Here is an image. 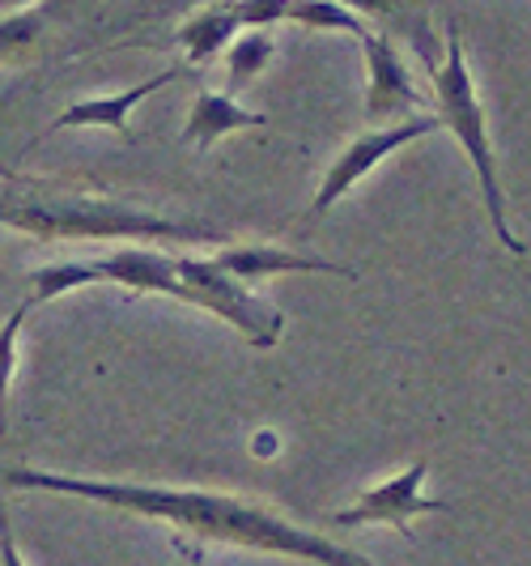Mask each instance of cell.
I'll return each mask as SVG.
<instances>
[{
    "label": "cell",
    "instance_id": "obj_12",
    "mask_svg": "<svg viewBox=\"0 0 531 566\" xmlns=\"http://www.w3.org/2000/svg\"><path fill=\"white\" fill-rule=\"evenodd\" d=\"M243 34L238 22V4H204L197 9L183 27H179V48L188 56V69H200L213 56L230 52V43Z\"/></svg>",
    "mask_w": 531,
    "mask_h": 566
},
{
    "label": "cell",
    "instance_id": "obj_6",
    "mask_svg": "<svg viewBox=\"0 0 531 566\" xmlns=\"http://www.w3.org/2000/svg\"><path fill=\"white\" fill-rule=\"evenodd\" d=\"M425 473H429V460H413L400 478H392V482H383V485H374V490H365V494H358V503H353V507L336 511L332 524L336 528L387 524V528H395L400 537H413V533H408L413 515H425V511H447L443 499H425V494H421Z\"/></svg>",
    "mask_w": 531,
    "mask_h": 566
},
{
    "label": "cell",
    "instance_id": "obj_11",
    "mask_svg": "<svg viewBox=\"0 0 531 566\" xmlns=\"http://www.w3.org/2000/svg\"><path fill=\"white\" fill-rule=\"evenodd\" d=\"M268 115L264 112H247L230 90H200L192 98V112H188V124H183V145L192 149H209L213 142H222L238 128H264Z\"/></svg>",
    "mask_w": 531,
    "mask_h": 566
},
{
    "label": "cell",
    "instance_id": "obj_13",
    "mask_svg": "<svg viewBox=\"0 0 531 566\" xmlns=\"http://www.w3.org/2000/svg\"><path fill=\"white\" fill-rule=\"evenodd\" d=\"M273 52H277V43H273L268 30H243L225 52V85H230V94H238L247 82H255L268 69Z\"/></svg>",
    "mask_w": 531,
    "mask_h": 566
},
{
    "label": "cell",
    "instance_id": "obj_9",
    "mask_svg": "<svg viewBox=\"0 0 531 566\" xmlns=\"http://www.w3.org/2000/svg\"><path fill=\"white\" fill-rule=\"evenodd\" d=\"M94 264H98L103 282L128 285V290H140V294H167V298H179V303L197 307V290L179 282V273H174V255L124 248V252L103 255V260H94Z\"/></svg>",
    "mask_w": 531,
    "mask_h": 566
},
{
    "label": "cell",
    "instance_id": "obj_17",
    "mask_svg": "<svg viewBox=\"0 0 531 566\" xmlns=\"http://www.w3.org/2000/svg\"><path fill=\"white\" fill-rule=\"evenodd\" d=\"M34 303H18L9 319L0 324V430H4V418H9V379H13V370H18V337H22V324H26V315Z\"/></svg>",
    "mask_w": 531,
    "mask_h": 566
},
{
    "label": "cell",
    "instance_id": "obj_2",
    "mask_svg": "<svg viewBox=\"0 0 531 566\" xmlns=\"http://www.w3.org/2000/svg\"><path fill=\"white\" fill-rule=\"evenodd\" d=\"M0 227L26 230L34 239H183L213 243L222 230L204 222H174L119 200H0Z\"/></svg>",
    "mask_w": 531,
    "mask_h": 566
},
{
    "label": "cell",
    "instance_id": "obj_8",
    "mask_svg": "<svg viewBox=\"0 0 531 566\" xmlns=\"http://www.w3.org/2000/svg\"><path fill=\"white\" fill-rule=\"evenodd\" d=\"M179 77H197V69H167V73H158V77H149V82L140 85H128V90H119V94H103V98H85V103H73L68 112H60L47 128H43V137H52V133H64V128H111L119 137H128L132 128H128V112L145 103L149 94H158L162 85L179 82Z\"/></svg>",
    "mask_w": 531,
    "mask_h": 566
},
{
    "label": "cell",
    "instance_id": "obj_4",
    "mask_svg": "<svg viewBox=\"0 0 531 566\" xmlns=\"http://www.w3.org/2000/svg\"><path fill=\"white\" fill-rule=\"evenodd\" d=\"M174 273L179 282L197 290V307L225 319L230 328H238L255 349H273L285 328V315L268 307L259 294H252L243 282H234L230 273L217 269V260H200V255H174Z\"/></svg>",
    "mask_w": 531,
    "mask_h": 566
},
{
    "label": "cell",
    "instance_id": "obj_16",
    "mask_svg": "<svg viewBox=\"0 0 531 566\" xmlns=\"http://www.w3.org/2000/svg\"><path fill=\"white\" fill-rule=\"evenodd\" d=\"M285 22H302V27H319V30H349V34H358V39L370 30L353 9H344V4H336V0H302V4H289V18H285Z\"/></svg>",
    "mask_w": 531,
    "mask_h": 566
},
{
    "label": "cell",
    "instance_id": "obj_7",
    "mask_svg": "<svg viewBox=\"0 0 531 566\" xmlns=\"http://www.w3.org/2000/svg\"><path fill=\"white\" fill-rule=\"evenodd\" d=\"M358 43L365 52V119L374 124L392 115L417 119L413 112L421 107V90L413 85V73L392 48V39L383 30H365Z\"/></svg>",
    "mask_w": 531,
    "mask_h": 566
},
{
    "label": "cell",
    "instance_id": "obj_3",
    "mask_svg": "<svg viewBox=\"0 0 531 566\" xmlns=\"http://www.w3.org/2000/svg\"><path fill=\"white\" fill-rule=\"evenodd\" d=\"M429 77H434V107H438L443 128H450L455 142L464 145V154L472 158L476 184H480V197H485V209H489L493 234L502 239L506 252L523 255V243L514 239V230L506 222L498 163H493V145H489V133H485V107L476 98L472 69H468V56H464V39H459V22L455 18L447 22V56H443V64L429 69Z\"/></svg>",
    "mask_w": 531,
    "mask_h": 566
},
{
    "label": "cell",
    "instance_id": "obj_15",
    "mask_svg": "<svg viewBox=\"0 0 531 566\" xmlns=\"http://www.w3.org/2000/svg\"><path fill=\"white\" fill-rule=\"evenodd\" d=\"M47 27V9H18L0 18V64L22 60Z\"/></svg>",
    "mask_w": 531,
    "mask_h": 566
},
{
    "label": "cell",
    "instance_id": "obj_1",
    "mask_svg": "<svg viewBox=\"0 0 531 566\" xmlns=\"http://www.w3.org/2000/svg\"><path fill=\"white\" fill-rule=\"evenodd\" d=\"M4 485L13 490H52V494H73L89 499L124 515L158 520L197 541L213 545H238V549H259V554H285L315 566H374L349 545L307 533L289 524L264 503L238 499V494H217V490H170V485H137V482H98V478H68V473H43V469H4Z\"/></svg>",
    "mask_w": 531,
    "mask_h": 566
},
{
    "label": "cell",
    "instance_id": "obj_14",
    "mask_svg": "<svg viewBox=\"0 0 531 566\" xmlns=\"http://www.w3.org/2000/svg\"><path fill=\"white\" fill-rule=\"evenodd\" d=\"M103 282V273H98V264L94 260H68V264H47V269H34L30 273V303L39 307V303H52L60 294H68V290H82V285H98Z\"/></svg>",
    "mask_w": 531,
    "mask_h": 566
},
{
    "label": "cell",
    "instance_id": "obj_18",
    "mask_svg": "<svg viewBox=\"0 0 531 566\" xmlns=\"http://www.w3.org/2000/svg\"><path fill=\"white\" fill-rule=\"evenodd\" d=\"M285 18H289V4H280V0L238 4V22H243V30H268L273 22H285Z\"/></svg>",
    "mask_w": 531,
    "mask_h": 566
},
{
    "label": "cell",
    "instance_id": "obj_19",
    "mask_svg": "<svg viewBox=\"0 0 531 566\" xmlns=\"http://www.w3.org/2000/svg\"><path fill=\"white\" fill-rule=\"evenodd\" d=\"M0 566H26L18 554V541H13V524H9V507H0Z\"/></svg>",
    "mask_w": 531,
    "mask_h": 566
},
{
    "label": "cell",
    "instance_id": "obj_10",
    "mask_svg": "<svg viewBox=\"0 0 531 566\" xmlns=\"http://www.w3.org/2000/svg\"><path fill=\"white\" fill-rule=\"evenodd\" d=\"M217 269L230 273L234 282L252 285L264 282L273 273H332V277H358L349 264H332V260H319V255H298L285 252V248H268V243H252V248H225V252L213 255Z\"/></svg>",
    "mask_w": 531,
    "mask_h": 566
},
{
    "label": "cell",
    "instance_id": "obj_5",
    "mask_svg": "<svg viewBox=\"0 0 531 566\" xmlns=\"http://www.w3.org/2000/svg\"><path fill=\"white\" fill-rule=\"evenodd\" d=\"M438 128H443L438 115H417V119H404V124H392V128H374V133L353 137V142L344 145V154L323 170V184H319V192H315V200H310L307 218L310 222H319L336 200L349 197V192H353V188H358L383 158H392L395 149L421 142V137H429V133H438Z\"/></svg>",
    "mask_w": 531,
    "mask_h": 566
}]
</instances>
